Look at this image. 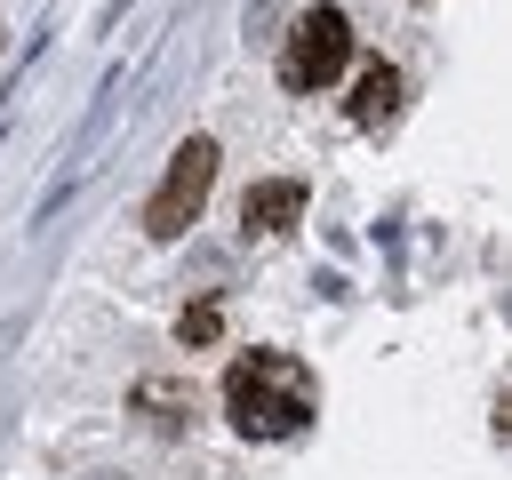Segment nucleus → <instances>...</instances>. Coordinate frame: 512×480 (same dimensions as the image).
Wrapping results in <instances>:
<instances>
[{"mask_svg":"<svg viewBox=\"0 0 512 480\" xmlns=\"http://www.w3.org/2000/svg\"><path fill=\"white\" fill-rule=\"evenodd\" d=\"M344 56H352V24H344V8H328V0H312L296 24H288V48H280V80L304 96V88H328L336 72H344Z\"/></svg>","mask_w":512,"mask_h":480,"instance_id":"2","label":"nucleus"},{"mask_svg":"<svg viewBox=\"0 0 512 480\" xmlns=\"http://www.w3.org/2000/svg\"><path fill=\"white\" fill-rule=\"evenodd\" d=\"M312 408H320L312 368L288 360V352H240V360L224 368V416H232V432H248V440H288Z\"/></svg>","mask_w":512,"mask_h":480,"instance_id":"1","label":"nucleus"},{"mask_svg":"<svg viewBox=\"0 0 512 480\" xmlns=\"http://www.w3.org/2000/svg\"><path fill=\"white\" fill-rule=\"evenodd\" d=\"M216 328H224V312H216V304H192V312L176 320V336H184V344H216Z\"/></svg>","mask_w":512,"mask_h":480,"instance_id":"6","label":"nucleus"},{"mask_svg":"<svg viewBox=\"0 0 512 480\" xmlns=\"http://www.w3.org/2000/svg\"><path fill=\"white\" fill-rule=\"evenodd\" d=\"M208 184H216V144H208V136H184L176 160H168V176H160V192H152V208H144V224H152L160 240H176V232L200 216Z\"/></svg>","mask_w":512,"mask_h":480,"instance_id":"3","label":"nucleus"},{"mask_svg":"<svg viewBox=\"0 0 512 480\" xmlns=\"http://www.w3.org/2000/svg\"><path fill=\"white\" fill-rule=\"evenodd\" d=\"M352 128H392V112H400V72L376 56V64H360V80H352Z\"/></svg>","mask_w":512,"mask_h":480,"instance_id":"4","label":"nucleus"},{"mask_svg":"<svg viewBox=\"0 0 512 480\" xmlns=\"http://www.w3.org/2000/svg\"><path fill=\"white\" fill-rule=\"evenodd\" d=\"M296 216H304V184H296V176L248 184V200H240V224H248V232H288Z\"/></svg>","mask_w":512,"mask_h":480,"instance_id":"5","label":"nucleus"}]
</instances>
